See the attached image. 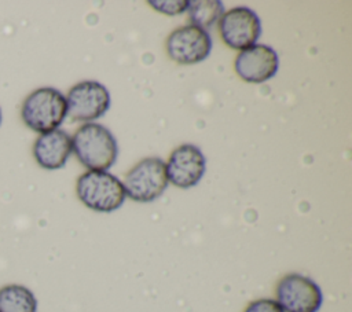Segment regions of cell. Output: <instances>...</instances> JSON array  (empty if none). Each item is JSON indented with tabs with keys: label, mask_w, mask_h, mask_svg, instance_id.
<instances>
[{
	"label": "cell",
	"mask_w": 352,
	"mask_h": 312,
	"mask_svg": "<svg viewBox=\"0 0 352 312\" xmlns=\"http://www.w3.org/2000/svg\"><path fill=\"white\" fill-rule=\"evenodd\" d=\"M283 312H318L323 296L316 282L300 274H289L276 285V300Z\"/></svg>",
	"instance_id": "5"
},
{
	"label": "cell",
	"mask_w": 352,
	"mask_h": 312,
	"mask_svg": "<svg viewBox=\"0 0 352 312\" xmlns=\"http://www.w3.org/2000/svg\"><path fill=\"white\" fill-rule=\"evenodd\" d=\"M223 10V3L217 0L188 1L187 7L191 25L198 26L204 30H206V27L212 26L219 18H221Z\"/></svg>",
	"instance_id": "13"
},
{
	"label": "cell",
	"mask_w": 352,
	"mask_h": 312,
	"mask_svg": "<svg viewBox=\"0 0 352 312\" xmlns=\"http://www.w3.org/2000/svg\"><path fill=\"white\" fill-rule=\"evenodd\" d=\"M279 59L276 52L264 44L242 49L235 58V71L246 82L260 84L275 76Z\"/></svg>",
	"instance_id": "10"
},
{
	"label": "cell",
	"mask_w": 352,
	"mask_h": 312,
	"mask_svg": "<svg viewBox=\"0 0 352 312\" xmlns=\"http://www.w3.org/2000/svg\"><path fill=\"white\" fill-rule=\"evenodd\" d=\"M0 312H37L36 296L22 285L0 289Z\"/></svg>",
	"instance_id": "12"
},
{
	"label": "cell",
	"mask_w": 352,
	"mask_h": 312,
	"mask_svg": "<svg viewBox=\"0 0 352 312\" xmlns=\"http://www.w3.org/2000/svg\"><path fill=\"white\" fill-rule=\"evenodd\" d=\"M223 41L232 49H246L256 44L261 33L257 14L249 7H234L223 12L219 22Z\"/></svg>",
	"instance_id": "7"
},
{
	"label": "cell",
	"mask_w": 352,
	"mask_h": 312,
	"mask_svg": "<svg viewBox=\"0 0 352 312\" xmlns=\"http://www.w3.org/2000/svg\"><path fill=\"white\" fill-rule=\"evenodd\" d=\"M0 124H1V109H0Z\"/></svg>",
	"instance_id": "16"
},
{
	"label": "cell",
	"mask_w": 352,
	"mask_h": 312,
	"mask_svg": "<svg viewBox=\"0 0 352 312\" xmlns=\"http://www.w3.org/2000/svg\"><path fill=\"white\" fill-rule=\"evenodd\" d=\"M166 166L161 158L148 157L140 159L124 177L125 195L136 202H151L168 187Z\"/></svg>",
	"instance_id": "4"
},
{
	"label": "cell",
	"mask_w": 352,
	"mask_h": 312,
	"mask_svg": "<svg viewBox=\"0 0 352 312\" xmlns=\"http://www.w3.org/2000/svg\"><path fill=\"white\" fill-rule=\"evenodd\" d=\"M243 312H283V309L279 307V304L275 300L270 298H260L256 301H252Z\"/></svg>",
	"instance_id": "15"
},
{
	"label": "cell",
	"mask_w": 352,
	"mask_h": 312,
	"mask_svg": "<svg viewBox=\"0 0 352 312\" xmlns=\"http://www.w3.org/2000/svg\"><path fill=\"white\" fill-rule=\"evenodd\" d=\"M78 199L95 212L109 213L118 209L125 201L121 180L106 170H88L76 184Z\"/></svg>",
	"instance_id": "3"
},
{
	"label": "cell",
	"mask_w": 352,
	"mask_h": 312,
	"mask_svg": "<svg viewBox=\"0 0 352 312\" xmlns=\"http://www.w3.org/2000/svg\"><path fill=\"white\" fill-rule=\"evenodd\" d=\"M166 166L168 181L180 188L195 186L205 173V157L192 144H182L172 151Z\"/></svg>",
	"instance_id": "9"
},
{
	"label": "cell",
	"mask_w": 352,
	"mask_h": 312,
	"mask_svg": "<svg viewBox=\"0 0 352 312\" xmlns=\"http://www.w3.org/2000/svg\"><path fill=\"white\" fill-rule=\"evenodd\" d=\"M73 151L89 170H106L117 159L118 147L113 133L103 125L87 122L72 137Z\"/></svg>",
	"instance_id": "1"
},
{
	"label": "cell",
	"mask_w": 352,
	"mask_h": 312,
	"mask_svg": "<svg viewBox=\"0 0 352 312\" xmlns=\"http://www.w3.org/2000/svg\"><path fill=\"white\" fill-rule=\"evenodd\" d=\"M73 151L72 137L62 129L41 133L33 146V155L44 169L62 168Z\"/></svg>",
	"instance_id": "11"
},
{
	"label": "cell",
	"mask_w": 352,
	"mask_h": 312,
	"mask_svg": "<svg viewBox=\"0 0 352 312\" xmlns=\"http://www.w3.org/2000/svg\"><path fill=\"white\" fill-rule=\"evenodd\" d=\"M169 58L182 65H194L205 60L212 49L209 33L198 26L186 25L175 29L166 38Z\"/></svg>",
	"instance_id": "8"
},
{
	"label": "cell",
	"mask_w": 352,
	"mask_h": 312,
	"mask_svg": "<svg viewBox=\"0 0 352 312\" xmlns=\"http://www.w3.org/2000/svg\"><path fill=\"white\" fill-rule=\"evenodd\" d=\"M67 117L72 121H92L110 107V93L98 81H81L70 88L66 96Z\"/></svg>",
	"instance_id": "6"
},
{
	"label": "cell",
	"mask_w": 352,
	"mask_h": 312,
	"mask_svg": "<svg viewBox=\"0 0 352 312\" xmlns=\"http://www.w3.org/2000/svg\"><path fill=\"white\" fill-rule=\"evenodd\" d=\"M66 114V98L62 92L50 87H43L29 93L21 109L23 122L38 133L58 129Z\"/></svg>",
	"instance_id": "2"
},
{
	"label": "cell",
	"mask_w": 352,
	"mask_h": 312,
	"mask_svg": "<svg viewBox=\"0 0 352 312\" xmlns=\"http://www.w3.org/2000/svg\"><path fill=\"white\" fill-rule=\"evenodd\" d=\"M148 4L154 8V10H157V11H160V12H162V14H168V15H176V14H180V12H183V11H186L187 10V7H188V1H186V0H182V1H176V0H165V1H157V0H151V1H148Z\"/></svg>",
	"instance_id": "14"
}]
</instances>
